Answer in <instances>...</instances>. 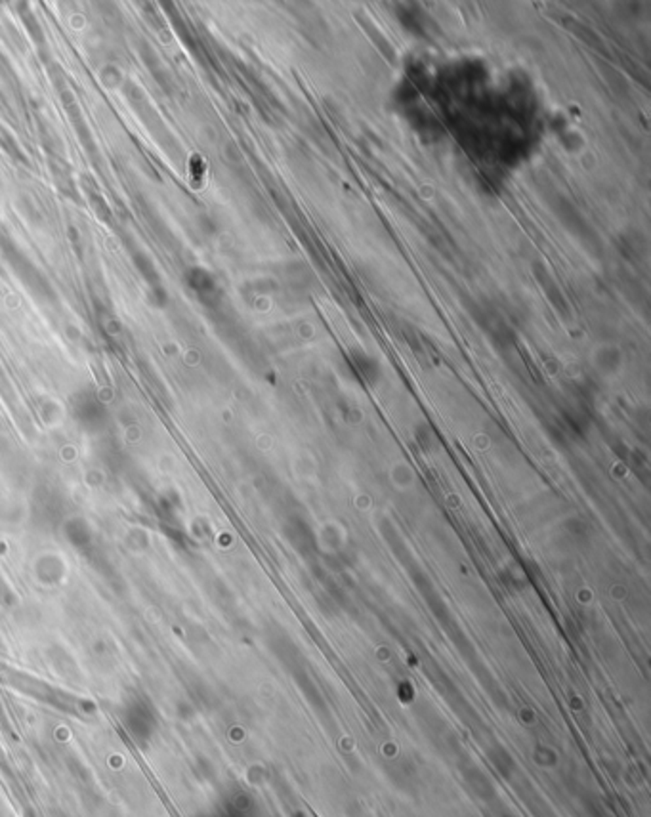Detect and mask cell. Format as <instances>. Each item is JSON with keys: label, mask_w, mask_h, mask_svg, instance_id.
<instances>
[]
</instances>
